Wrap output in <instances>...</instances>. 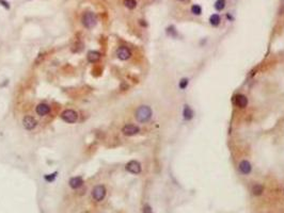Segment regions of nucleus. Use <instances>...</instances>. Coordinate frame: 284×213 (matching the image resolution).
I'll return each instance as SVG.
<instances>
[{
	"label": "nucleus",
	"mask_w": 284,
	"mask_h": 213,
	"mask_svg": "<svg viewBox=\"0 0 284 213\" xmlns=\"http://www.w3.org/2000/svg\"><path fill=\"white\" fill-rule=\"evenodd\" d=\"M35 111H37V113L39 114L40 116H44L50 112V108H49L48 105H46V104H40L39 106L37 107Z\"/></svg>",
	"instance_id": "9b49d317"
},
{
	"label": "nucleus",
	"mask_w": 284,
	"mask_h": 213,
	"mask_svg": "<svg viewBox=\"0 0 284 213\" xmlns=\"http://www.w3.org/2000/svg\"><path fill=\"white\" fill-rule=\"evenodd\" d=\"M82 183H84V181H82V178L81 177H74V178H72L70 180V187L72 189H78V188H80L82 185Z\"/></svg>",
	"instance_id": "ddd939ff"
},
{
	"label": "nucleus",
	"mask_w": 284,
	"mask_h": 213,
	"mask_svg": "<svg viewBox=\"0 0 284 213\" xmlns=\"http://www.w3.org/2000/svg\"><path fill=\"white\" fill-rule=\"evenodd\" d=\"M232 101H233V104L236 107L240 108V109H245L248 106V98L245 95H243V94H237V95H235L233 97V99H232Z\"/></svg>",
	"instance_id": "20e7f679"
},
{
	"label": "nucleus",
	"mask_w": 284,
	"mask_h": 213,
	"mask_svg": "<svg viewBox=\"0 0 284 213\" xmlns=\"http://www.w3.org/2000/svg\"><path fill=\"white\" fill-rule=\"evenodd\" d=\"M191 12L193 13L194 15H201L202 13V8H201L199 4H193L191 6Z\"/></svg>",
	"instance_id": "6ab92c4d"
},
{
	"label": "nucleus",
	"mask_w": 284,
	"mask_h": 213,
	"mask_svg": "<svg viewBox=\"0 0 284 213\" xmlns=\"http://www.w3.org/2000/svg\"><path fill=\"white\" fill-rule=\"evenodd\" d=\"M139 131H140L139 127L136 126V125H133V124H127L122 128L123 134H124V135H127V136L136 135L137 133H139Z\"/></svg>",
	"instance_id": "423d86ee"
},
{
	"label": "nucleus",
	"mask_w": 284,
	"mask_h": 213,
	"mask_svg": "<svg viewBox=\"0 0 284 213\" xmlns=\"http://www.w3.org/2000/svg\"><path fill=\"white\" fill-rule=\"evenodd\" d=\"M117 55H118V58L120 60H122V61H125V60H128L129 58H130L131 52H130V50L127 48V47L122 46V47H120V48L118 49Z\"/></svg>",
	"instance_id": "6e6552de"
},
{
	"label": "nucleus",
	"mask_w": 284,
	"mask_h": 213,
	"mask_svg": "<svg viewBox=\"0 0 284 213\" xmlns=\"http://www.w3.org/2000/svg\"><path fill=\"white\" fill-rule=\"evenodd\" d=\"M23 125L27 130H32L37 126V120L32 116H25L23 120Z\"/></svg>",
	"instance_id": "1a4fd4ad"
},
{
	"label": "nucleus",
	"mask_w": 284,
	"mask_h": 213,
	"mask_svg": "<svg viewBox=\"0 0 284 213\" xmlns=\"http://www.w3.org/2000/svg\"><path fill=\"white\" fill-rule=\"evenodd\" d=\"M126 170L129 173H131V174L137 175L141 172V164L136 160L129 161V162L126 164Z\"/></svg>",
	"instance_id": "0eeeda50"
},
{
	"label": "nucleus",
	"mask_w": 284,
	"mask_h": 213,
	"mask_svg": "<svg viewBox=\"0 0 284 213\" xmlns=\"http://www.w3.org/2000/svg\"><path fill=\"white\" fill-rule=\"evenodd\" d=\"M106 195V189L104 185H96L92 191V196L96 201H100L105 198Z\"/></svg>",
	"instance_id": "39448f33"
},
{
	"label": "nucleus",
	"mask_w": 284,
	"mask_h": 213,
	"mask_svg": "<svg viewBox=\"0 0 284 213\" xmlns=\"http://www.w3.org/2000/svg\"><path fill=\"white\" fill-rule=\"evenodd\" d=\"M96 24H97V18H96V15L94 13L87 12L86 14H84V16H82V25L86 28L91 29L93 27H95Z\"/></svg>",
	"instance_id": "f03ea898"
},
{
	"label": "nucleus",
	"mask_w": 284,
	"mask_h": 213,
	"mask_svg": "<svg viewBox=\"0 0 284 213\" xmlns=\"http://www.w3.org/2000/svg\"><path fill=\"white\" fill-rule=\"evenodd\" d=\"M183 117H184L185 120H191L193 118V111L187 105H185L184 109H183Z\"/></svg>",
	"instance_id": "f8f14e48"
},
{
	"label": "nucleus",
	"mask_w": 284,
	"mask_h": 213,
	"mask_svg": "<svg viewBox=\"0 0 284 213\" xmlns=\"http://www.w3.org/2000/svg\"><path fill=\"white\" fill-rule=\"evenodd\" d=\"M188 84H189V80L187 79V78H183V79H181L180 83H178V86H180L181 89H185L188 86Z\"/></svg>",
	"instance_id": "aec40b11"
},
{
	"label": "nucleus",
	"mask_w": 284,
	"mask_h": 213,
	"mask_svg": "<svg viewBox=\"0 0 284 213\" xmlns=\"http://www.w3.org/2000/svg\"><path fill=\"white\" fill-rule=\"evenodd\" d=\"M264 192V187L262 184H259V183H256V184H253V187H252V193H253V195H255V196H259V195H262V193Z\"/></svg>",
	"instance_id": "2eb2a0df"
},
{
	"label": "nucleus",
	"mask_w": 284,
	"mask_h": 213,
	"mask_svg": "<svg viewBox=\"0 0 284 213\" xmlns=\"http://www.w3.org/2000/svg\"><path fill=\"white\" fill-rule=\"evenodd\" d=\"M239 170H240L241 174L243 175H248L251 173L252 170V166H251V163L249 162V161L247 160H243L240 163H239Z\"/></svg>",
	"instance_id": "9d476101"
},
{
	"label": "nucleus",
	"mask_w": 284,
	"mask_h": 213,
	"mask_svg": "<svg viewBox=\"0 0 284 213\" xmlns=\"http://www.w3.org/2000/svg\"><path fill=\"white\" fill-rule=\"evenodd\" d=\"M61 118L66 123H70V124H73L77 120L78 115L74 110H65L63 113L61 114Z\"/></svg>",
	"instance_id": "7ed1b4c3"
},
{
	"label": "nucleus",
	"mask_w": 284,
	"mask_h": 213,
	"mask_svg": "<svg viewBox=\"0 0 284 213\" xmlns=\"http://www.w3.org/2000/svg\"><path fill=\"white\" fill-rule=\"evenodd\" d=\"M152 115H153V112H152V109L149 106H140L136 110L135 113L136 120L139 123L149 122L152 118Z\"/></svg>",
	"instance_id": "f257e3e1"
},
{
	"label": "nucleus",
	"mask_w": 284,
	"mask_h": 213,
	"mask_svg": "<svg viewBox=\"0 0 284 213\" xmlns=\"http://www.w3.org/2000/svg\"><path fill=\"white\" fill-rule=\"evenodd\" d=\"M143 213H154V212L149 205H145L144 207H143Z\"/></svg>",
	"instance_id": "4be33fe9"
},
{
	"label": "nucleus",
	"mask_w": 284,
	"mask_h": 213,
	"mask_svg": "<svg viewBox=\"0 0 284 213\" xmlns=\"http://www.w3.org/2000/svg\"><path fill=\"white\" fill-rule=\"evenodd\" d=\"M225 6V0H217L215 2V9L217 11H222Z\"/></svg>",
	"instance_id": "f3484780"
},
{
	"label": "nucleus",
	"mask_w": 284,
	"mask_h": 213,
	"mask_svg": "<svg viewBox=\"0 0 284 213\" xmlns=\"http://www.w3.org/2000/svg\"><path fill=\"white\" fill-rule=\"evenodd\" d=\"M220 21H221V18H220V16H219L218 14H213L211 17H209V22H211V25H212V26H214V27L219 26Z\"/></svg>",
	"instance_id": "dca6fc26"
},
{
	"label": "nucleus",
	"mask_w": 284,
	"mask_h": 213,
	"mask_svg": "<svg viewBox=\"0 0 284 213\" xmlns=\"http://www.w3.org/2000/svg\"><path fill=\"white\" fill-rule=\"evenodd\" d=\"M124 4L126 8L133 10V9H135L137 6V1L136 0H124Z\"/></svg>",
	"instance_id": "a211bd4d"
},
{
	"label": "nucleus",
	"mask_w": 284,
	"mask_h": 213,
	"mask_svg": "<svg viewBox=\"0 0 284 213\" xmlns=\"http://www.w3.org/2000/svg\"><path fill=\"white\" fill-rule=\"evenodd\" d=\"M0 4L3 6L6 9H10V4H9V2L6 1V0H0Z\"/></svg>",
	"instance_id": "5701e85b"
},
{
	"label": "nucleus",
	"mask_w": 284,
	"mask_h": 213,
	"mask_svg": "<svg viewBox=\"0 0 284 213\" xmlns=\"http://www.w3.org/2000/svg\"><path fill=\"white\" fill-rule=\"evenodd\" d=\"M87 57H88L89 62H91V63H95V62H97L98 60L100 59V53L97 52V51H90Z\"/></svg>",
	"instance_id": "4468645a"
},
{
	"label": "nucleus",
	"mask_w": 284,
	"mask_h": 213,
	"mask_svg": "<svg viewBox=\"0 0 284 213\" xmlns=\"http://www.w3.org/2000/svg\"><path fill=\"white\" fill-rule=\"evenodd\" d=\"M56 176H57V173H53V174H51L50 176H49V175H46L44 178H45L46 181H53V179L56 178Z\"/></svg>",
	"instance_id": "412c9836"
}]
</instances>
